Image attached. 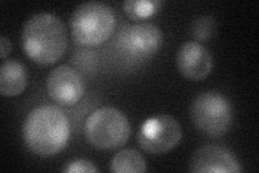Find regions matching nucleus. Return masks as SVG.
<instances>
[{
	"mask_svg": "<svg viewBox=\"0 0 259 173\" xmlns=\"http://www.w3.org/2000/svg\"><path fill=\"white\" fill-rule=\"evenodd\" d=\"M28 74L24 65L16 61H5L0 67V93L5 97L20 95L27 87Z\"/></svg>",
	"mask_w": 259,
	"mask_h": 173,
	"instance_id": "11",
	"label": "nucleus"
},
{
	"mask_svg": "<svg viewBox=\"0 0 259 173\" xmlns=\"http://www.w3.org/2000/svg\"><path fill=\"white\" fill-rule=\"evenodd\" d=\"M190 31L197 43H204L216 35L217 23L213 16L200 15L192 21Z\"/></svg>",
	"mask_w": 259,
	"mask_h": 173,
	"instance_id": "14",
	"label": "nucleus"
},
{
	"mask_svg": "<svg viewBox=\"0 0 259 173\" xmlns=\"http://www.w3.org/2000/svg\"><path fill=\"white\" fill-rule=\"evenodd\" d=\"M162 6L160 2L149 0H126L123 3V10L128 19L133 21H144L157 13Z\"/></svg>",
	"mask_w": 259,
	"mask_h": 173,
	"instance_id": "13",
	"label": "nucleus"
},
{
	"mask_svg": "<svg viewBox=\"0 0 259 173\" xmlns=\"http://www.w3.org/2000/svg\"><path fill=\"white\" fill-rule=\"evenodd\" d=\"M22 135L31 153L40 157H52L61 153L69 141V120L58 106H38L24 120Z\"/></svg>",
	"mask_w": 259,
	"mask_h": 173,
	"instance_id": "1",
	"label": "nucleus"
},
{
	"mask_svg": "<svg viewBox=\"0 0 259 173\" xmlns=\"http://www.w3.org/2000/svg\"><path fill=\"white\" fill-rule=\"evenodd\" d=\"M117 44L127 56L145 60L160 50L163 44V34L155 24L137 23L126 25L119 31Z\"/></svg>",
	"mask_w": 259,
	"mask_h": 173,
	"instance_id": "7",
	"label": "nucleus"
},
{
	"mask_svg": "<svg viewBox=\"0 0 259 173\" xmlns=\"http://www.w3.org/2000/svg\"><path fill=\"white\" fill-rule=\"evenodd\" d=\"M11 49L12 46L10 40L6 38L4 35L0 36V56H2V60H6V57L10 54Z\"/></svg>",
	"mask_w": 259,
	"mask_h": 173,
	"instance_id": "16",
	"label": "nucleus"
},
{
	"mask_svg": "<svg viewBox=\"0 0 259 173\" xmlns=\"http://www.w3.org/2000/svg\"><path fill=\"white\" fill-rule=\"evenodd\" d=\"M116 15L111 8L100 2L78 6L70 18L71 36L77 44L96 47L107 41L116 28Z\"/></svg>",
	"mask_w": 259,
	"mask_h": 173,
	"instance_id": "3",
	"label": "nucleus"
},
{
	"mask_svg": "<svg viewBox=\"0 0 259 173\" xmlns=\"http://www.w3.org/2000/svg\"><path fill=\"white\" fill-rule=\"evenodd\" d=\"M190 117L200 132L217 137L230 130L233 121L231 103L225 95L207 91L198 94L191 103Z\"/></svg>",
	"mask_w": 259,
	"mask_h": 173,
	"instance_id": "5",
	"label": "nucleus"
},
{
	"mask_svg": "<svg viewBox=\"0 0 259 173\" xmlns=\"http://www.w3.org/2000/svg\"><path fill=\"white\" fill-rule=\"evenodd\" d=\"M22 47L29 59L41 66L58 62L66 52L68 32L65 24L52 13L31 15L22 29Z\"/></svg>",
	"mask_w": 259,
	"mask_h": 173,
	"instance_id": "2",
	"label": "nucleus"
},
{
	"mask_svg": "<svg viewBox=\"0 0 259 173\" xmlns=\"http://www.w3.org/2000/svg\"><path fill=\"white\" fill-rule=\"evenodd\" d=\"M189 170L194 173H239L240 163L230 151L222 146L204 145L193 153Z\"/></svg>",
	"mask_w": 259,
	"mask_h": 173,
	"instance_id": "10",
	"label": "nucleus"
},
{
	"mask_svg": "<svg viewBox=\"0 0 259 173\" xmlns=\"http://www.w3.org/2000/svg\"><path fill=\"white\" fill-rule=\"evenodd\" d=\"M183 137L182 126L171 115H158L146 120L137 133V142L143 151L162 155L175 148Z\"/></svg>",
	"mask_w": 259,
	"mask_h": 173,
	"instance_id": "6",
	"label": "nucleus"
},
{
	"mask_svg": "<svg viewBox=\"0 0 259 173\" xmlns=\"http://www.w3.org/2000/svg\"><path fill=\"white\" fill-rule=\"evenodd\" d=\"M47 91L56 104L72 106L83 96L84 82L75 68L68 65H61L49 74Z\"/></svg>",
	"mask_w": 259,
	"mask_h": 173,
	"instance_id": "8",
	"label": "nucleus"
},
{
	"mask_svg": "<svg viewBox=\"0 0 259 173\" xmlns=\"http://www.w3.org/2000/svg\"><path fill=\"white\" fill-rule=\"evenodd\" d=\"M109 170L113 173H143L147 170V162L139 151L124 148L111 158Z\"/></svg>",
	"mask_w": 259,
	"mask_h": 173,
	"instance_id": "12",
	"label": "nucleus"
},
{
	"mask_svg": "<svg viewBox=\"0 0 259 173\" xmlns=\"http://www.w3.org/2000/svg\"><path fill=\"white\" fill-rule=\"evenodd\" d=\"M177 70L186 79L202 81L213 70V56L208 49L197 41H187L176 54Z\"/></svg>",
	"mask_w": 259,
	"mask_h": 173,
	"instance_id": "9",
	"label": "nucleus"
},
{
	"mask_svg": "<svg viewBox=\"0 0 259 173\" xmlns=\"http://www.w3.org/2000/svg\"><path fill=\"white\" fill-rule=\"evenodd\" d=\"M131 134V125L121 111L111 106L95 110L87 118L84 135L87 141L99 151L111 152L125 145Z\"/></svg>",
	"mask_w": 259,
	"mask_h": 173,
	"instance_id": "4",
	"label": "nucleus"
},
{
	"mask_svg": "<svg viewBox=\"0 0 259 173\" xmlns=\"http://www.w3.org/2000/svg\"><path fill=\"white\" fill-rule=\"evenodd\" d=\"M67 173H95L100 172V170L96 168L95 164L90 160L87 159H77L72 160L66 164V167L63 170Z\"/></svg>",
	"mask_w": 259,
	"mask_h": 173,
	"instance_id": "15",
	"label": "nucleus"
}]
</instances>
